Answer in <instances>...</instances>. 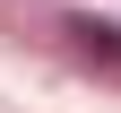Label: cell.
<instances>
[{
  "mask_svg": "<svg viewBox=\"0 0 121 113\" xmlns=\"http://www.w3.org/2000/svg\"><path fill=\"white\" fill-rule=\"evenodd\" d=\"M69 44H78V52H95L104 70H121V26H104V18H69Z\"/></svg>",
  "mask_w": 121,
  "mask_h": 113,
  "instance_id": "cell-1",
  "label": "cell"
}]
</instances>
